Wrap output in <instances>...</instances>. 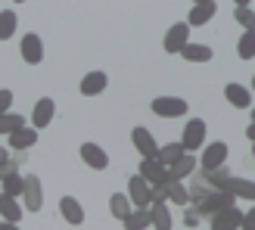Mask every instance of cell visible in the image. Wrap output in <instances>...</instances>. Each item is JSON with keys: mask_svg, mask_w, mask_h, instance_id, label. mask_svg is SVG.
<instances>
[{"mask_svg": "<svg viewBox=\"0 0 255 230\" xmlns=\"http://www.w3.org/2000/svg\"><path fill=\"white\" fill-rule=\"evenodd\" d=\"M234 202H237V196L231 193V190H212V193H206L199 202H193V206L199 209L202 218H212V215H218L221 209L234 206Z\"/></svg>", "mask_w": 255, "mask_h": 230, "instance_id": "cell-1", "label": "cell"}, {"mask_svg": "<svg viewBox=\"0 0 255 230\" xmlns=\"http://www.w3.org/2000/svg\"><path fill=\"white\" fill-rule=\"evenodd\" d=\"M128 196H131L134 209H146V206H152V184L143 174H134L131 181H128Z\"/></svg>", "mask_w": 255, "mask_h": 230, "instance_id": "cell-2", "label": "cell"}, {"mask_svg": "<svg viewBox=\"0 0 255 230\" xmlns=\"http://www.w3.org/2000/svg\"><path fill=\"white\" fill-rule=\"evenodd\" d=\"M187 100L181 97H156L152 100V112L159 115V118H181V115H187Z\"/></svg>", "mask_w": 255, "mask_h": 230, "instance_id": "cell-3", "label": "cell"}, {"mask_svg": "<svg viewBox=\"0 0 255 230\" xmlns=\"http://www.w3.org/2000/svg\"><path fill=\"white\" fill-rule=\"evenodd\" d=\"M22 202L28 212H41L44 206V187L37 174H25V187H22Z\"/></svg>", "mask_w": 255, "mask_h": 230, "instance_id": "cell-4", "label": "cell"}, {"mask_svg": "<svg viewBox=\"0 0 255 230\" xmlns=\"http://www.w3.org/2000/svg\"><path fill=\"white\" fill-rule=\"evenodd\" d=\"M181 143H184V149H187V152L202 149V143H206V121H202V118H190V121H187V127H184Z\"/></svg>", "mask_w": 255, "mask_h": 230, "instance_id": "cell-5", "label": "cell"}, {"mask_svg": "<svg viewBox=\"0 0 255 230\" xmlns=\"http://www.w3.org/2000/svg\"><path fill=\"white\" fill-rule=\"evenodd\" d=\"M190 41V22H177V25H171L168 31H165V53H181L184 50V44Z\"/></svg>", "mask_w": 255, "mask_h": 230, "instance_id": "cell-6", "label": "cell"}, {"mask_svg": "<svg viewBox=\"0 0 255 230\" xmlns=\"http://www.w3.org/2000/svg\"><path fill=\"white\" fill-rule=\"evenodd\" d=\"M19 50H22V59L28 62V66H37V62H44V41H41V37H37L34 31H28V34L22 37Z\"/></svg>", "mask_w": 255, "mask_h": 230, "instance_id": "cell-7", "label": "cell"}, {"mask_svg": "<svg viewBox=\"0 0 255 230\" xmlns=\"http://www.w3.org/2000/svg\"><path fill=\"white\" fill-rule=\"evenodd\" d=\"M237 227H243V212L237 206H227L218 215H212V230H237Z\"/></svg>", "mask_w": 255, "mask_h": 230, "instance_id": "cell-8", "label": "cell"}, {"mask_svg": "<svg viewBox=\"0 0 255 230\" xmlns=\"http://www.w3.org/2000/svg\"><path fill=\"white\" fill-rule=\"evenodd\" d=\"M137 168H140V174H143L149 184H162V181H168V165L159 162L156 156H146L143 162L137 165Z\"/></svg>", "mask_w": 255, "mask_h": 230, "instance_id": "cell-9", "label": "cell"}, {"mask_svg": "<svg viewBox=\"0 0 255 230\" xmlns=\"http://www.w3.org/2000/svg\"><path fill=\"white\" fill-rule=\"evenodd\" d=\"M53 118H56V103L50 97H44V100H37L34 103V112H31V124L41 131V127H47V124H53Z\"/></svg>", "mask_w": 255, "mask_h": 230, "instance_id": "cell-10", "label": "cell"}, {"mask_svg": "<svg viewBox=\"0 0 255 230\" xmlns=\"http://www.w3.org/2000/svg\"><path fill=\"white\" fill-rule=\"evenodd\" d=\"M81 159H84L87 168H94V171L109 168V156H106V149H103V146H97V143H81Z\"/></svg>", "mask_w": 255, "mask_h": 230, "instance_id": "cell-11", "label": "cell"}, {"mask_svg": "<svg viewBox=\"0 0 255 230\" xmlns=\"http://www.w3.org/2000/svg\"><path fill=\"white\" fill-rule=\"evenodd\" d=\"M6 140H9V146H12V149L25 152V149H31V146L37 143V127H34V124H22L19 131H12Z\"/></svg>", "mask_w": 255, "mask_h": 230, "instance_id": "cell-12", "label": "cell"}, {"mask_svg": "<svg viewBox=\"0 0 255 230\" xmlns=\"http://www.w3.org/2000/svg\"><path fill=\"white\" fill-rule=\"evenodd\" d=\"M218 165H227V143H209L206 149H202V162L199 168H218Z\"/></svg>", "mask_w": 255, "mask_h": 230, "instance_id": "cell-13", "label": "cell"}, {"mask_svg": "<svg viewBox=\"0 0 255 230\" xmlns=\"http://www.w3.org/2000/svg\"><path fill=\"white\" fill-rule=\"evenodd\" d=\"M224 97H227V103L237 106V109H249L252 106V91L243 87V84H237V81H231L224 87Z\"/></svg>", "mask_w": 255, "mask_h": 230, "instance_id": "cell-14", "label": "cell"}, {"mask_svg": "<svg viewBox=\"0 0 255 230\" xmlns=\"http://www.w3.org/2000/svg\"><path fill=\"white\" fill-rule=\"evenodd\" d=\"M196 168H199L196 156H193V152H184V156L177 159V162H171V165H168V177H174V181H184V177H190Z\"/></svg>", "mask_w": 255, "mask_h": 230, "instance_id": "cell-15", "label": "cell"}, {"mask_svg": "<svg viewBox=\"0 0 255 230\" xmlns=\"http://www.w3.org/2000/svg\"><path fill=\"white\" fill-rule=\"evenodd\" d=\"M59 212H62V218H66L72 227H81L84 224V209H81V202L75 199V196H62L59 199Z\"/></svg>", "mask_w": 255, "mask_h": 230, "instance_id": "cell-16", "label": "cell"}, {"mask_svg": "<svg viewBox=\"0 0 255 230\" xmlns=\"http://www.w3.org/2000/svg\"><path fill=\"white\" fill-rule=\"evenodd\" d=\"M131 140H134V146H137V152L140 156H156L159 152V143H156V137H152L146 127H134V134H131Z\"/></svg>", "mask_w": 255, "mask_h": 230, "instance_id": "cell-17", "label": "cell"}, {"mask_svg": "<svg viewBox=\"0 0 255 230\" xmlns=\"http://www.w3.org/2000/svg\"><path fill=\"white\" fill-rule=\"evenodd\" d=\"M106 87H109L106 72H87L84 78H81V94L84 97H97V94H103Z\"/></svg>", "mask_w": 255, "mask_h": 230, "instance_id": "cell-18", "label": "cell"}, {"mask_svg": "<svg viewBox=\"0 0 255 230\" xmlns=\"http://www.w3.org/2000/svg\"><path fill=\"white\" fill-rule=\"evenodd\" d=\"M22 215H25V206L19 202V196H9V193H0V218H6V221H22Z\"/></svg>", "mask_w": 255, "mask_h": 230, "instance_id": "cell-19", "label": "cell"}, {"mask_svg": "<svg viewBox=\"0 0 255 230\" xmlns=\"http://www.w3.org/2000/svg\"><path fill=\"white\" fill-rule=\"evenodd\" d=\"M218 12V6H215V0H199V3H193V9H190V25H206L212 22V16Z\"/></svg>", "mask_w": 255, "mask_h": 230, "instance_id": "cell-20", "label": "cell"}, {"mask_svg": "<svg viewBox=\"0 0 255 230\" xmlns=\"http://www.w3.org/2000/svg\"><path fill=\"white\" fill-rule=\"evenodd\" d=\"M224 190H231V193L237 196V199H249V202H255V184L252 181H243V177H227V184H224Z\"/></svg>", "mask_w": 255, "mask_h": 230, "instance_id": "cell-21", "label": "cell"}, {"mask_svg": "<svg viewBox=\"0 0 255 230\" xmlns=\"http://www.w3.org/2000/svg\"><path fill=\"white\" fill-rule=\"evenodd\" d=\"M128 230H143V227H152V209H131V215L122 221Z\"/></svg>", "mask_w": 255, "mask_h": 230, "instance_id": "cell-22", "label": "cell"}, {"mask_svg": "<svg viewBox=\"0 0 255 230\" xmlns=\"http://www.w3.org/2000/svg\"><path fill=\"white\" fill-rule=\"evenodd\" d=\"M181 56L187 59V62H209L215 53H212V47H206V44H184V50H181Z\"/></svg>", "mask_w": 255, "mask_h": 230, "instance_id": "cell-23", "label": "cell"}, {"mask_svg": "<svg viewBox=\"0 0 255 230\" xmlns=\"http://www.w3.org/2000/svg\"><path fill=\"white\" fill-rule=\"evenodd\" d=\"M0 184H3V193L9 196H22V187H25V174H19L16 168L6 171L3 177H0Z\"/></svg>", "mask_w": 255, "mask_h": 230, "instance_id": "cell-24", "label": "cell"}, {"mask_svg": "<svg viewBox=\"0 0 255 230\" xmlns=\"http://www.w3.org/2000/svg\"><path fill=\"white\" fill-rule=\"evenodd\" d=\"M162 184L168 187V202H177V206H187V202H190V190H187L181 181L168 177V181H162Z\"/></svg>", "mask_w": 255, "mask_h": 230, "instance_id": "cell-25", "label": "cell"}, {"mask_svg": "<svg viewBox=\"0 0 255 230\" xmlns=\"http://www.w3.org/2000/svg\"><path fill=\"white\" fill-rule=\"evenodd\" d=\"M152 227H159V230H171V212H168V206L165 202H152Z\"/></svg>", "mask_w": 255, "mask_h": 230, "instance_id": "cell-26", "label": "cell"}, {"mask_svg": "<svg viewBox=\"0 0 255 230\" xmlns=\"http://www.w3.org/2000/svg\"><path fill=\"white\" fill-rule=\"evenodd\" d=\"M187 190H190V202H199V199L206 196V193H212L215 187L206 181V177H202V171H193V184H190Z\"/></svg>", "mask_w": 255, "mask_h": 230, "instance_id": "cell-27", "label": "cell"}, {"mask_svg": "<svg viewBox=\"0 0 255 230\" xmlns=\"http://www.w3.org/2000/svg\"><path fill=\"white\" fill-rule=\"evenodd\" d=\"M109 209H112V215H116L119 221H125L128 215H131V196H128V193H116L109 199Z\"/></svg>", "mask_w": 255, "mask_h": 230, "instance_id": "cell-28", "label": "cell"}, {"mask_svg": "<svg viewBox=\"0 0 255 230\" xmlns=\"http://www.w3.org/2000/svg\"><path fill=\"white\" fill-rule=\"evenodd\" d=\"M22 124H25V115H19V112H3L0 115V134L3 137H9L12 131H19Z\"/></svg>", "mask_w": 255, "mask_h": 230, "instance_id": "cell-29", "label": "cell"}, {"mask_svg": "<svg viewBox=\"0 0 255 230\" xmlns=\"http://www.w3.org/2000/svg\"><path fill=\"white\" fill-rule=\"evenodd\" d=\"M16 22H19V16L12 9H3L0 12V41H9L12 34H16Z\"/></svg>", "mask_w": 255, "mask_h": 230, "instance_id": "cell-30", "label": "cell"}, {"mask_svg": "<svg viewBox=\"0 0 255 230\" xmlns=\"http://www.w3.org/2000/svg\"><path fill=\"white\" fill-rule=\"evenodd\" d=\"M184 143H165V146H159V152H156V159L159 162H165V165H171V162H177L184 156Z\"/></svg>", "mask_w": 255, "mask_h": 230, "instance_id": "cell-31", "label": "cell"}, {"mask_svg": "<svg viewBox=\"0 0 255 230\" xmlns=\"http://www.w3.org/2000/svg\"><path fill=\"white\" fill-rule=\"evenodd\" d=\"M237 56L240 59L255 56V31H243V37H240V44H237Z\"/></svg>", "mask_w": 255, "mask_h": 230, "instance_id": "cell-32", "label": "cell"}, {"mask_svg": "<svg viewBox=\"0 0 255 230\" xmlns=\"http://www.w3.org/2000/svg\"><path fill=\"white\" fill-rule=\"evenodd\" d=\"M234 19L243 25V31H255V9L252 6H237Z\"/></svg>", "mask_w": 255, "mask_h": 230, "instance_id": "cell-33", "label": "cell"}, {"mask_svg": "<svg viewBox=\"0 0 255 230\" xmlns=\"http://www.w3.org/2000/svg\"><path fill=\"white\" fill-rule=\"evenodd\" d=\"M152 202H168V187L165 184H152Z\"/></svg>", "mask_w": 255, "mask_h": 230, "instance_id": "cell-34", "label": "cell"}, {"mask_svg": "<svg viewBox=\"0 0 255 230\" xmlns=\"http://www.w3.org/2000/svg\"><path fill=\"white\" fill-rule=\"evenodd\" d=\"M199 218H202V215H199V209L193 206V209H187V215H184V224H187V227H199Z\"/></svg>", "mask_w": 255, "mask_h": 230, "instance_id": "cell-35", "label": "cell"}, {"mask_svg": "<svg viewBox=\"0 0 255 230\" xmlns=\"http://www.w3.org/2000/svg\"><path fill=\"white\" fill-rule=\"evenodd\" d=\"M9 106H12V91H0V115L9 112Z\"/></svg>", "mask_w": 255, "mask_h": 230, "instance_id": "cell-36", "label": "cell"}, {"mask_svg": "<svg viewBox=\"0 0 255 230\" xmlns=\"http://www.w3.org/2000/svg\"><path fill=\"white\" fill-rule=\"evenodd\" d=\"M243 230H255V206L249 212H243Z\"/></svg>", "mask_w": 255, "mask_h": 230, "instance_id": "cell-37", "label": "cell"}, {"mask_svg": "<svg viewBox=\"0 0 255 230\" xmlns=\"http://www.w3.org/2000/svg\"><path fill=\"white\" fill-rule=\"evenodd\" d=\"M246 137H249L252 143H255V121H249V127H246Z\"/></svg>", "mask_w": 255, "mask_h": 230, "instance_id": "cell-38", "label": "cell"}, {"mask_svg": "<svg viewBox=\"0 0 255 230\" xmlns=\"http://www.w3.org/2000/svg\"><path fill=\"white\" fill-rule=\"evenodd\" d=\"M9 162V152H6V146H0V165H6Z\"/></svg>", "mask_w": 255, "mask_h": 230, "instance_id": "cell-39", "label": "cell"}, {"mask_svg": "<svg viewBox=\"0 0 255 230\" xmlns=\"http://www.w3.org/2000/svg\"><path fill=\"white\" fill-rule=\"evenodd\" d=\"M252 3V0H237V6H249Z\"/></svg>", "mask_w": 255, "mask_h": 230, "instance_id": "cell-40", "label": "cell"}, {"mask_svg": "<svg viewBox=\"0 0 255 230\" xmlns=\"http://www.w3.org/2000/svg\"><path fill=\"white\" fill-rule=\"evenodd\" d=\"M252 91H255V75H252Z\"/></svg>", "mask_w": 255, "mask_h": 230, "instance_id": "cell-41", "label": "cell"}, {"mask_svg": "<svg viewBox=\"0 0 255 230\" xmlns=\"http://www.w3.org/2000/svg\"><path fill=\"white\" fill-rule=\"evenodd\" d=\"M252 159H255V143H252Z\"/></svg>", "mask_w": 255, "mask_h": 230, "instance_id": "cell-42", "label": "cell"}, {"mask_svg": "<svg viewBox=\"0 0 255 230\" xmlns=\"http://www.w3.org/2000/svg\"><path fill=\"white\" fill-rule=\"evenodd\" d=\"M12 3H25V0H12Z\"/></svg>", "mask_w": 255, "mask_h": 230, "instance_id": "cell-43", "label": "cell"}, {"mask_svg": "<svg viewBox=\"0 0 255 230\" xmlns=\"http://www.w3.org/2000/svg\"><path fill=\"white\" fill-rule=\"evenodd\" d=\"M252 121H255V109H252Z\"/></svg>", "mask_w": 255, "mask_h": 230, "instance_id": "cell-44", "label": "cell"}, {"mask_svg": "<svg viewBox=\"0 0 255 230\" xmlns=\"http://www.w3.org/2000/svg\"><path fill=\"white\" fill-rule=\"evenodd\" d=\"M193 3H199V0H193Z\"/></svg>", "mask_w": 255, "mask_h": 230, "instance_id": "cell-45", "label": "cell"}]
</instances>
